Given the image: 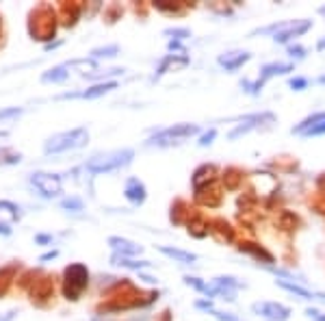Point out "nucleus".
Here are the masks:
<instances>
[{
    "label": "nucleus",
    "instance_id": "a878e982",
    "mask_svg": "<svg viewBox=\"0 0 325 321\" xmlns=\"http://www.w3.org/2000/svg\"><path fill=\"white\" fill-rule=\"evenodd\" d=\"M215 137H217V131H215V128H210L208 133H204V135H202V137H200V146H202V148L210 146V143H213V139H215Z\"/></svg>",
    "mask_w": 325,
    "mask_h": 321
},
{
    "label": "nucleus",
    "instance_id": "a211bd4d",
    "mask_svg": "<svg viewBox=\"0 0 325 321\" xmlns=\"http://www.w3.org/2000/svg\"><path fill=\"white\" fill-rule=\"evenodd\" d=\"M22 160L20 152H13L11 148H0V165H15Z\"/></svg>",
    "mask_w": 325,
    "mask_h": 321
},
{
    "label": "nucleus",
    "instance_id": "dca6fc26",
    "mask_svg": "<svg viewBox=\"0 0 325 321\" xmlns=\"http://www.w3.org/2000/svg\"><path fill=\"white\" fill-rule=\"evenodd\" d=\"M68 76H70L68 66H59V68H52V70L44 72L42 80H44V83H63V80L68 78Z\"/></svg>",
    "mask_w": 325,
    "mask_h": 321
},
{
    "label": "nucleus",
    "instance_id": "6ab92c4d",
    "mask_svg": "<svg viewBox=\"0 0 325 321\" xmlns=\"http://www.w3.org/2000/svg\"><path fill=\"white\" fill-rule=\"evenodd\" d=\"M119 52V48L113 44V46H107V48H95V50L91 52L93 59H102V57H115V54Z\"/></svg>",
    "mask_w": 325,
    "mask_h": 321
},
{
    "label": "nucleus",
    "instance_id": "72a5a7b5",
    "mask_svg": "<svg viewBox=\"0 0 325 321\" xmlns=\"http://www.w3.org/2000/svg\"><path fill=\"white\" fill-rule=\"evenodd\" d=\"M54 256H56V252H48V254H44V256H42V261H48V259H54Z\"/></svg>",
    "mask_w": 325,
    "mask_h": 321
},
{
    "label": "nucleus",
    "instance_id": "f704fd0d",
    "mask_svg": "<svg viewBox=\"0 0 325 321\" xmlns=\"http://www.w3.org/2000/svg\"><path fill=\"white\" fill-rule=\"evenodd\" d=\"M316 50H321V52L325 50V39H321V42H319V44H316Z\"/></svg>",
    "mask_w": 325,
    "mask_h": 321
},
{
    "label": "nucleus",
    "instance_id": "0eeeda50",
    "mask_svg": "<svg viewBox=\"0 0 325 321\" xmlns=\"http://www.w3.org/2000/svg\"><path fill=\"white\" fill-rule=\"evenodd\" d=\"M312 20H295V22H286L284 26L273 35L275 44H288L290 39H295L299 35H304L306 30H310Z\"/></svg>",
    "mask_w": 325,
    "mask_h": 321
},
{
    "label": "nucleus",
    "instance_id": "9b49d317",
    "mask_svg": "<svg viewBox=\"0 0 325 321\" xmlns=\"http://www.w3.org/2000/svg\"><path fill=\"white\" fill-rule=\"evenodd\" d=\"M124 194L130 200V204H135V206H139V204L145 202V187H143V182L139 178H128Z\"/></svg>",
    "mask_w": 325,
    "mask_h": 321
},
{
    "label": "nucleus",
    "instance_id": "412c9836",
    "mask_svg": "<svg viewBox=\"0 0 325 321\" xmlns=\"http://www.w3.org/2000/svg\"><path fill=\"white\" fill-rule=\"evenodd\" d=\"M3 213H9V219L11 221H15L20 217V208L15 206V204H11V202H0V215Z\"/></svg>",
    "mask_w": 325,
    "mask_h": 321
},
{
    "label": "nucleus",
    "instance_id": "2eb2a0df",
    "mask_svg": "<svg viewBox=\"0 0 325 321\" xmlns=\"http://www.w3.org/2000/svg\"><path fill=\"white\" fill-rule=\"evenodd\" d=\"M325 119V111H319V113H314V115H308L306 119H302V122H299L295 128H292V135H304L306 131H310V128H314L316 124L319 122H323Z\"/></svg>",
    "mask_w": 325,
    "mask_h": 321
},
{
    "label": "nucleus",
    "instance_id": "6e6552de",
    "mask_svg": "<svg viewBox=\"0 0 325 321\" xmlns=\"http://www.w3.org/2000/svg\"><path fill=\"white\" fill-rule=\"evenodd\" d=\"M254 312H258V315H263L267 319L271 321H286L290 317V308L282 306V304L278 302H263V304H254Z\"/></svg>",
    "mask_w": 325,
    "mask_h": 321
},
{
    "label": "nucleus",
    "instance_id": "1a4fd4ad",
    "mask_svg": "<svg viewBox=\"0 0 325 321\" xmlns=\"http://www.w3.org/2000/svg\"><path fill=\"white\" fill-rule=\"evenodd\" d=\"M251 59V54L245 52V50H234V52H223V54H219V66L225 68L228 72H234V70H239L243 63H247Z\"/></svg>",
    "mask_w": 325,
    "mask_h": 321
},
{
    "label": "nucleus",
    "instance_id": "9d476101",
    "mask_svg": "<svg viewBox=\"0 0 325 321\" xmlns=\"http://www.w3.org/2000/svg\"><path fill=\"white\" fill-rule=\"evenodd\" d=\"M109 245L115 250V254H119V256H137V254H141V250L143 247L141 245H137V243H133V241H128V239H119V237H111L109 239Z\"/></svg>",
    "mask_w": 325,
    "mask_h": 321
},
{
    "label": "nucleus",
    "instance_id": "473e14b6",
    "mask_svg": "<svg viewBox=\"0 0 325 321\" xmlns=\"http://www.w3.org/2000/svg\"><path fill=\"white\" fill-rule=\"evenodd\" d=\"M15 319V310H9V312H5L3 317H0V321H13Z\"/></svg>",
    "mask_w": 325,
    "mask_h": 321
},
{
    "label": "nucleus",
    "instance_id": "c756f323",
    "mask_svg": "<svg viewBox=\"0 0 325 321\" xmlns=\"http://www.w3.org/2000/svg\"><path fill=\"white\" fill-rule=\"evenodd\" d=\"M208 312H210V315H213V317H217L219 321H239L237 317H232V315H228V312H219V310H215V308H210Z\"/></svg>",
    "mask_w": 325,
    "mask_h": 321
},
{
    "label": "nucleus",
    "instance_id": "f3484780",
    "mask_svg": "<svg viewBox=\"0 0 325 321\" xmlns=\"http://www.w3.org/2000/svg\"><path fill=\"white\" fill-rule=\"evenodd\" d=\"M275 284H278V286H282V288H286V291H290V293L299 295V298H302V300H312V298H314V295H312L310 291H306V288L297 286V284H292V282H286V280H275Z\"/></svg>",
    "mask_w": 325,
    "mask_h": 321
},
{
    "label": "nucleus",
    "instance_id": "4be33fe9",
    "mask_svg": "<svg viewBox=\"0 0 325 321\" xmlns=\"http://www.w3.org/2000/svg\"><path fill=\"white\" fill-rule=\"evenodd\" d=\"M61 206H63V208H70V211H74V213H78V211H83V208H85V204H83V200H80V198H68V200H63Z\"/></svg>",
    "mask_w": 325,
    "mask_h": 321
},
{
    "label": "nucleus",
    "instance_id": "b1692460",
    "mask_svg": "<svg viewBox=\"0 0 325 321\" xmlns=\"http://www.w3.org/2000/svg\"><path fill=\"white\" fill-rule=\"evenodd\" d=\"M308 83H310V80L304 78V76H297V78H290V80H288L290 89H295V91H304L306 87H308Z\"/></svg>",
    "mask_w": 325,
    "mask_h": 321
},
{
    "label": "nucleus",
    "instance_id": "39448f33",
    "mask_svg": "<svg viewBox=\"0 0 325 321\" xmlns=\"http://www.w3.org/2000/svg\"><path fill=\"white\" fill-rule=\"evenodd\" d=\"M275 122V115L269 113V111H265V113H254V115H247L241 119V124L237 128H232L230 133H228V139L234 141L239 139L241 135H247L249 131H254V128H260L263 124H273Z\"/></svg>",
    "mask_w": 325,
    "mask_h": 321
},
{
    "label": "nucleus",
    "instance_id": "4468645a",
    "mask_svg": "<svg viewBox=\"0 0 325 321\" xmlns=\"http://www.w3.org/2000/svg\"><path fill=\"white\" fill-rule=\"evenodd\" d=\"M158 250L165 254V256H169V259H174V261H178V263H184V265H191V263L198 261V256H195V254L184 252V250H178V247H167V245H162V247H158Z\"/></svg>",
    "mask_w": 325,
    "mask_h": 321
},
{
    "label": "nucleus",
    "instance_id": "c85d7f7f",
    "mask_svg": "<svg viewBox=\"0 0 325 321\" xmlns=\"http://www.w3.org/2000/svg\"><path fill=\"white\" fill-rule=\"evenodd\" d=\"M167 35H174L176 39H186V37H191L189 28H172V30H167Z\"/></svg>",
    "mask_w": 325,
    "mask_h": 321
},
{
    "label": "nucleus",
    "instance_id": "bb28decb",
    "mask_svg": "<svg viewBox=\"0 0 325 321\" xmlns=\"http://www.w3.org/2000/svg\"><path fill=\"white\" fill-rule=\"evenodd\" d=\"M184 282L189 284V286H195V288H198V291H202V293L206 291V284L202 282L200 278H193V276H184Z\"/></svg>",
    "mask_w": 325,
    "mask_h": 321
},
{
    "label": "nucleus",
    "instance_id": "e433bc0d",
    "mask_svg": "<svg viewBox=\"0 0 325 321\" xmlns=\"http://www.w3.org/2000/svg\"><path fill=\"white\" fill-rule=\"evenodd\" d=\"M0 137H7V133H5V131H0Z\"/></svg>",
    "mask_w": 325,
    "mask_h": 321
},
{
    "label": "nucleus",
    "instance_id": "2f4dec72",
    "mask_svg": "<svg viewBox=\"0 0 325 321\" xmlns=\"http://www.w3.org/2000/svg\"><path fill=\"white\" fill-rule=\"evenodd\" d=\"M35 241H37V243H50L52 237H50V235H37Z\"/></svg>",
    "mask_w": 325,
    "mask_h": 321
},
{
    "label": "nucleus",
    "instance_id": "5701e85b",
    "mask_svg": "<svg viewBox=\"0 0 325 321\" xmlns=\"http://www.w3.org/2000/svg\"><path fill=\"white\" fill-rule=\"evenodd\" d=\"M22 113H24V109H20V107L3 109V111H0V122H3V119H13V117H20Z\"/></svg>",
    "mask_w": 325,
    "mask_h": 321
},
{
    "label": "nucleus",
    "instance_id": "f8f14e48",
    "mask_svg": "<svg viewBox=\"0 0 325 321\" xmlns=\"http://www.w3.org/2000/svg\"><path fill=\"white\" fill-rule=\"evenodd\" d=\"M292 63H267V66H263L260 68V76H258V80L265 85V80H269V78H273V76H278V74H286V72H292Z\"/></svg>",
    "mask_w": 325,
    "mask_h": 321
},
{
    "label": "nucleus",
    "instance_id": "7c9ffc66",
    "mask_svg": "<svg viewBox=\"0 0 325 321\" xmlns=\"http://www.w3.org/2000/svg\"><path fill=\"white\" fill-rule=\"evenodd\" d=\"M306 315L310 317V319H316V321H325V315H323V312H319L316 308H308V310H306Z\"/></svg>",
    "mask_w": 325,
    "mask_h": 321
},
{
    "label": "nucleus",
    "instance_id": "393cba45",
    "mask_svg": "<svg viewBox=\"0 0 325 321\" xmlns=\"http://www.w3.org/2000/svg\"><path fill=\"white\" fill-rule=\"evenodd\" d=\"M319 135H325V119L323 122H319L314 128H310V131L304 133V137H319Z\"/></svg>",
    "mask_w": 325,
    "mask_h": 321
},
{
    "label": "nucleus",
    "instance_id": "aec40b11",
    "mask_svg": "<svg viewBox=\"0 0 325 321\" xmlns=\"http://www.w3.org/2000/svg\"><path fill=\"white\" fill-rule=\"evenodd\" d=\"M239 250H241V252H249V254H254V256H258V259H260V256H263V259H265L267 263H273V256H271L269 252H265V250H258V247H251V243H245V245H241Z\"/></svg>",
    "mask_w": 325,
    "mask_h": 321
},
{
    "label": "nucleus",
    "instance_id": "cd10ccee",
    "mask_svg": "<svg viewBox=\"0 0 325 321\" xmlns=\"http://www.w3.org/2000/svg\"><path fill=\"white\" fill-rule=\"evenodd\" d=\"M288 54L292 59H304L306 57V48L302 46H288Z\"/></svg>",
    "mask_w": 325,
    "mask_h": 321
},
{
    "label": "nucleus",
    "instance_id": "7ed1b4c3",
    "mask_svg": "<svg viewBox=\"0 0 325 321\" xmlns=\"http://www.w3.org/2000/svg\"><path fill=\"white\" fill-rule=\"evenodd\" d=\"M198 133H200V128L195 124H176V126H169V128H165V131L156 133L148 141V146H160V148L174 146V143H182L184 139H189Z\"/></svg>",
    "mask_w": 325,
    "mask_h": 321
},
{
    "label": "nucleus",
    "instance_id": "f257e3e1",
    "mask_svg": "<svg viewBox=\"0 0 325 321\" xmlns=\"http://www.w3.org/2000/svg\"><path fill=\"white\" fill-rule=\"evenodd\" d=\"M89 139V131L85 126L80 128H72V131H65L50 137L46 141L44 152L46 154H61V152H68V150H76V148H83Z\"/></svg>",
    "mask_w": 325,
    "mask_h": 321
},
{
    "label": "nucleus",
    "instance_id": "20e7f679",
    "mask_svg": "<svg viewBox=\"0 0 325 321\" xmlns=\"http://www.w3.org/2000/svg\"><path fill=\"white\" fill-rule=\"evenodd\" d=\"M65 278H68V286H65L68 300H78L80 291H83L89 282V274H87L85 265H70V267L65 269Z\"/></svg>",
    "mask_w": 325,
    "mask_h": 321
},
{
    "label": "nucleus",
    "instance_id": "c9c22d12",
    "mask_svg": "<svg viewBox=\"0 0 325 321\" xmlns=\"http://www.w3.org/2000/svg\"><path fill=\"white\" fill-rule=\"evenodd\" d=\"M319 83H321V85H325V74H323V76L319 78Z\"/></svg>",
    "mask_w": 325,
    "mask_h": 321
},
{
    "label": "nucleus",
    "instance_id": "423d86ee",
    "mask_svg": "<svg viewBox=\"0 0 325 321\" xmlns=\"http://www.w3.org/2000/svg\"><path fill=\"white\" fill-rule=\"evenodd\" d=\"M30 184L35 187L39 194L46 196V198H54L61 194V178L54 174H44V172H35L30 174Z\"/></svg>",
    "mask_w": 325,
    "mask_h": 321
},
{
    "label": "nucleus",
    "instance_id": "ddd939ff",
    "mask_svg": "<svg viewBox=\"0 0 325 321\" xmlns=\"http://www.w3.org/2000/svg\"><path fill=\"white\" fill-rule=\"evenodd\" d=\"M117 87L115 80H109V83H98L93 87H89V89H85L83 93H78V98H85V100H93V98H100V95L113 91Z\"/></svg>",
    "mask_w": 325,
    "mask_h": 321
},
{
    "label": "nucleus",
    "instance_id": "f03ea898",
    "mask_svg": "<svg viewBox=\"0 0 325 321\" xmlns=\"http://www.w3.org/2000/svg\"><path fill=\"white\" fill-rule=\"evenodd\" d=\"M135 152L133 150H115V152H107V154H98L87 163V170L91 174H109L115 172L119 167H126L133 160Z\"/></svg>",
    "mask_w": 325,
    "mask_h": 321
}]
</instances>
